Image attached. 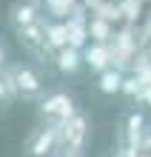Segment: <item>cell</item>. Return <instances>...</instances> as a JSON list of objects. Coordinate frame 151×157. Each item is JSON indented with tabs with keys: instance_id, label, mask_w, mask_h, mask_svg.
<instances>
[{
	"instance_id": "cell-8",
	"label": "cell",
	"mask_w": 151,
	"mask_h": 157,
	"mask_svg": "<svg viewBox=\"0 0 151 157\" xmlns=\"http://www.w3.org/2000/svg\"><path fill=\"white\" fill-rule=\"evenodd\" d=\"M145 117L140 114V112H131L126 117V146H134V149H140V143H143V137H145Z\"/></svg>"
},
{
	"instance_id": "cell-12",
	"label": "cell",
	"mask_w": 151,
	"mask_h": 157,
	"mask_svg": "<svg viewBox=\"0 0 151 157\" xmlns=\"http://www.w3.org/2000/svg\"><path fill=\"white\" fill-rule=\"evenodd\" d=\"M120 3V14H123V23L128 26H140L143 23V14H145V3L143 0H117Z\"/></svg>"
},
{
	"instance_id": "cell-18",
	"label": "cell",
	"mask_w": 151,
	"mask_h": 157,
	"mask_svg": "<svg viewBox=\"0 0 151 157\" xmlns=\"http://www.w3.org/2000/svg\"><path fill=\"white\" fill-rule=\"evenodd\" d=\"M145 54H148V57H151V43H148V46H145Z\"/></svg>"
},
{
	"instance_id": "cell-20",
	"label": "cell",
	"mask_w": 151,
	"mask_h": 157,
	"mask_svg": "<svg viewBox=\"0 0 151 157\" xmlns=\"http://www.w3.org/2000/svg\"><path fill=\"white\" fill-rule=\"evenodd\" d=\"M143 3H151V0H143Z\"/></svg>"
},
{
	"instance_id": "cell-3",
	"label": "cell",
	"mask_w": 151,
	"mask_h": 157,
	"mask_svg": "<svg viewBox=\"0 0 151 157\" xmlns=\"http://www.w3.org/2000/svg\"><path fill=\"white\" fill-rule=\"evenodd\" d=\"M57 149H60V126L57 123L37 126L26 140V154L29 157H51Z\"/></svg>"
},
{
	"instance_id": "cell-2",
	"label": "cell",
	"mask_w": 151,
	"mask_h": 157,
	"mask_svg": "<svg viewBox=\"0 0 151 157\" xmlns=\"http://www.w3.org/2000/svg\"><path fill=\"white\" fill-rule=\"evenodd\" d=\"M86 140H89V117L83 112L71 114L66 123H60V149L63 151L80 154L86 149Z\"/></svg>"
},
{
	"instance_id": "cell-19",
	"label": "cell",
	"mask_w": 151,
	"mask_h": 157,
	"mask_svg": "<svg viewBox=\"0 0 151 157\" xmlns=\"http://www.w3.org/2000/svg\"><path fill=\"white\" fill-rule=\"evenodd\" d=\"M111 157H126V154H123V151H117V154H111Z\"/></svg>"
},
{
	"instance_id": "cell-1",
	"label": "cell",
	"mask_w": 151,
	"mask_h": 157,
	"mask_svg": "<svg viewBox=\"0 0 151 157\" xmlns=\"http://www.w3.org/2000/svg\"><path fill=\"white\" fill-rule=\"evenodd\" d=\"M37 112L46 123H66L71 114H77V103H74V97L69 91H51V94H46L40 100V106H37Z\"/></svg>"
},
{
	"instance_id": "cell-7",
	"label": "cell",
	"mask_w": 151,
	"mask_h": 157,
	"mask_svg": "<svg viewBox=\"0 0 151 157\" xmlns=\"http://www.w3.org/2000/svg\"><path fill=\"white\" fill-rule=\"evenodd\" d=\"M83 66V52L74 49V46H63V49L54 54V69L60 71V75H74Z\"/></svg>"
},
{
	"instance_id": "cell-11",
	"label": "cell",
	"mask_w": 151,
	"mask_h": 157,
	"mask_svg": "<svg viewBox=\"0 0 151 157\" xmlns=\"http://www.w3.org/2000/svg\"><path fill=\"white\" fill-rule=\"evenodd\" d=\"M123 77H126V71H120V69H106V71H100V75H97V89L103 91V94H120Z\"/></svg>"
},
{
	"instance_id": "cell-6",
	"label": "cell",
	"mask_w": 151,
	"mask_h": 157,
	"mask_svg": "<svg viewBox=\"0 0 151 157\" xmlns=\"http://www.w3.org/2000/svg\"><path fill=\"white\" fill-rule=\"evenodd\" d=\"M83 66H89L94 75L111 69V57H108V43H91L83 49Z\"/></svg>"
},
{
	"instance_id": "cell-15",
	"label": "cell",
	"mask_w": 151,
	"mask_h": 157,
	"mask_svg": "<svg viewBox=\"0 0 151 157\" xmlns=\"http://www.w3.org/2000/svg\"><path fill=\"white\" fill-rule=\"evenodd\" d=\"M80 3H83V6H86V9H89V12H94V9H97V6L103 3V0H80Z\"/></svg>"
},
{
	"instance_id": "cell-17",
	"label": "cell",
	"mask_w": 151,
	"mask_h": 157,
	"mask_svg": "<svg viewBox=\"0 0 151 157\" xmlns=\"http://www.w3.org/2000/svg\"><path fill=\"white\" fill-rule=\"evenodd\" d=\"M60 157H80V154H74V151H63Z\"/></svg>"
},
{
	"instance_id": "cell-9",
	"label": "cell",
	"mask_w": 151,
	"mask_h": 157,
	"mask_svg": "<svg viewBox=\"0 0 151 157\" xmlns=\"http://www.w3.org/2000/svg\"><path fill=\"white\" fill-rule=\"evenodd\" d=\"M114 32H117L114 23L89 14V40H91V43H108L111 37H114Z\"/></svg>"
},
{
	"instance_id": "cell-4",
	"label": "cell",
	"mask_w": 151,
	"mask_h": 157,
	"mask_svg": "<svg viewBox=\"0 0 151 157\" xmlns=\"http://www.w3.org/2000/svg\"><path fill=\"white\" fill-rule=\"evenodd\" d=\"M12 75H14V86H17V94H20V97H37L43 91V77L37 75L32 66H26V63H14Z\"/></svg>"
},
{
	"instance_id": "cell-14",
	"label": "cell",
	"mask_w": 151,
	"mask_h": 157,
	"mask_svg": "<svg viewBox=\"0 0 151 157\" xmlns=\"http://www.w3.org/2000/svg\"><path fill=\"white\" fill-rule=\"evenodd\" d=\"M91 14L94 17H103V20H108V23H114V26H123V14H120V3H117V0H103Z\"/></svg>"
},
{
	"instance_id": "cell-5",
	"label": "cell",
	"mask_w": 151,
	"mask_h": 157,
	"mask_svg": "<svg viewBox=\"0 0 151 157\" xmlns=\"http://www.w3.org/2000/svg\"><path fill=\"white\" fill-rule=\"evenodd\" d=\"M40 17H43V0H17V3L12 6V26H14V32L32 26L34 20H40Z\"/></svg>"
},
{
	"instance_id": "cell-10",
	"label": "cell",
	"mask_w": 151,
	"mask_h": 157,
	"mask_svg": "<svg viewBox=\"0 0 151 157\" xmlns=\"http://www.w3.org/2000/svg\"><path fill=\"white\" fill-rule=\"evenodd\" d=\"M46 43H49L54 52H60L63 46H69V32H66V23L63 20H51V17H46Z\"/></svg>"
},
{
	"instance_id": "cell-13",
	"label": "cell",
	"mask_w": 151,
	"mask_h": 157,
	"mask_svg": "<svg viewBox=\"0 0 151 157\" xmlns=\"http://www.w3.org/2000/svg\"><path fill=\"white\" fill-rule=\"evenodd\" d=\"M74 6H77V0H43V9L49 12L51 20H66Z\"/></svg>"
},
{
	"instance_id": "cell-16",
	"label": "cell",
	"mask_w": 151,
	"mask_h": 157,
	"mask_svg": "<svg viewBox=\"0 0 151 157\" xmlns=\"http://www.w3.org/2000/svg\"><path fill=\"white\" fill-rule=\"evenodd\" d=\"M6 60H9V54H6V46H3V43H0V69H3V66H6Z\"/></svg>"
}]
</instances>
